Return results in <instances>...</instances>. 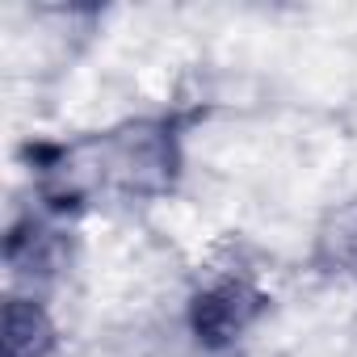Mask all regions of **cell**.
I'll return each mask as SVG.
<instances>
[{"mask_svg": "<svg viewBox=\"0 0 357 357\" xmlns=\"http://www.w3.org/2000/svg\"><path fill=\"white\" fill-rule=\"evenodd\" d=\"M194 114L135 118L72 143H30L22 155L38 172L51 211H84L97 194L147 202L164 198L181 176V135Z\"/></svg>", "mask_w": 357, "mask_h": 357, "instance_id": "cell-1", "label": "cell"}, {"mask_svg": "<svg viewBox=\"0 0 357 357\" xmlns=\"http://www.w3.org/2000/svg\"><path fill=\"white\" fill-rule=\"evenodd\" d=\"M269 311V294L244 278H219L190 298V332L202 349L236 344L261 315Z\"/></svg>", "mask_w": 357, "mask_h": 357, "instance_id": "cell-2", "label": "cell"}, {"mask_svg": "<svg viewBox=\"0 0 357 357\" xmlns=\"http://www.w3.org/2000/svg\"><path fill=\"white\" fill-rule=\"evenodd\" d=\"M5 265L26 286H51L59 278V269L68 265V240H63V231H55L38 219H22L5 236Z\"/></svg>", "mask_w": 357, "mask_h": 357, "instance_id": "cell-3", "label": "cell"}, {"mask_svg": "<svg viewBox=\"0 0 357 357\" xmlns=\"http://www.w3.org/2000/svg\"><path fill=\"white\" fill-rule=\"evenodd\" d=\"M311 265L319 278H357V198L336 202L319 219Z\"/></svg>", "mask_w": 357, "mask_h": 357, "instance_id": "cell-4", "label": "cell"}, {"mask_svg": "<svg viewBox=\"0 0 357 357\" xmlns=\"http://www.w3.org/2000/svg\"><path fill=\"white\" fill-rule=\"evenodd\" d=\"M55 324L38 298L9 294L5 303V357H51L55 353Z\"/></svg>", "mask_w": 357, "mask_h": 357, "instance_id": "cell-5", "label": "cell"}]
</instances>
